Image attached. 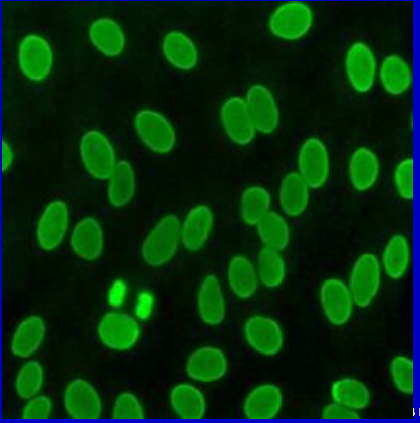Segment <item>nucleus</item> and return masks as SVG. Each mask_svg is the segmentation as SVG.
Masks as SVG:
<instances>
[{"instance_id": "nucleus-1", "label": "nucleus", "mask_w": 420, "mask_h": 423, "mask_svg": "<svg viewBox=\"0 0 420 423\" xmlns=\"http://www.w3.org/2000/svg\"><path fill=\"white\" fill-rule=\"evenodd\" d=\"M181 221L175 214L162 216L151 229L141 247L144 261L153 267L163 266L176 255L181 244Z\"/></svg>"}, {"instance_id": "nucleus-2", "label": "nucleus", "mask_w": 420, "mask_h": 423, "mask_svg": "<svg viewBox=\"0 0 420 423\" xmlns=\"http://www.w3.org/2000/svg\"><path fill=\"white\" fill-rule=\"evenodd\" d=\"M310 7L301 2L284 3L271 13L268 21L270 33L285 41H295L305 36L313 23Z\"/></svg>"}, {"instance_id": "nucleus-3", "label": "nucleus", "mask_w": 420, "mask_h": 423, "mask_svg": "<svg viewBox=\"0 0 420 423\" xmlns=\"http://www.w3.org/2000/svg\"><path fill=\"white\" fill-rule=\"evenodd\" d=\"M79 153L87 172L100 180H108L118 162L114 149L108 138L95 130H88L82 135Z\"/></svg>"}, {"instance_id": "nucleus-4", "label": "nucleus", "mask_w": 420, "mask_h": 423, "mask_svg": "<svg viewBox=\"0 0 420 423\" xmlns=\"http://www.w3.org/2000/svg\"><path fill=\"white\" fill-rule=\"evenodd\" d=\"M381 270L380 261L372 253H362L355 261L347 286L358 307L366 308L374 299L380 286Z\"/></svg>"}, {"instance_id": "nucleus-5", "label": "nucleus", "mask_w": 420, "mask_h": 423, "mask_svg": "<svg viewBox=\"0 0 420 423\" xmlns=\"http://www.w3.org/2000/svg\"><path fill=\"white\" fill-rule=\"evenodd\" d=\"M296 171L311 190L321 188L328 180L330 162L324 143L316 137L305 139L300 146Z\"/></svg>"}, {"instance_id": "nucleus-6", "label": "nucleus", "mask_w": 420, "mask_h": 423, "mask_svg": "<svg viewBox=\"0 0 420 423\" xmlns=\"http://www.w3.org/2000/svg\"><path fill=\"white\" fill-rule=\"evenodd\" d=\"M134 126L141 142L151 151L166 154L174 148L176 141L175 131L161 113L150 109L142 110L135 115Z\"/></svg>"}, {"instance_id": "nucleus-7", "label": "nucleus", "mask_w": 420, "mask_h": 423, "mask_svg": "<svg viewBox=\"0 0 420 423\" xmlns=\"http://www.w3.org/2000/svg\"><path fill=\"white\" fill-rule=\"evenodd\" d=\"M244 98L257 132L273 133L279 124L280 112L270 90L262 84H253L247 90Z\"/></svg>"}, {"instance_id": "nucleus-8", "label": "nucleus", "mask_w": 420, "mask_h": 423, "mask_svg": "<svg viewBox=\"0 0 420 423\" xmlns=\"http://www.w3.org/2000/svg\"><path fill=\"white\" fill-rule=\"evenodd\" d=\"M248 344L258 353L274 356L281 350L285 341L282 327L274 318L263 315L249 317L243 326Z\"/></svg>"}, {"instance_id": "nucleus-9", "label": "nucleus", "mask_w": 420, "mask_h": 423, "mask_svg": "<svg viewBox=\"0 0 420 423\" xmlns=\"http://www.w3.org/2000/svg\"><path fill=\"white\" fill-rule=\"evenodd\" d=\"M97 331L104 344L117 350L133 347L140 335L137 321L130 315L120 312L106 313L100 321Z\"/></svg>"}, {"instance_id": "nucleus-10", "label": "nucleus", "mask_w": 420, "mask_h": 423, "mask_svg": "<svg viewBox=\"0 0 420 423\" xmlns=\"http://www.w3.org/2000/svg\"><path fill=\"white\" fill-rule=\"evenodd\" d=\"M52 61L51 49L43 38L30 34L22 39L18 49V62L28 79L34 82L44 80L50 72Z\"/></svg>"}, {"instance_id": "nucleus-11", "label": "nucleus", "mask_w": 420, "mask_h": 423, "mask_svg": "<svg viewBox=\"0 0 420 423\" xmlns=\"http://www.w3.org/2000/svg\"><path fill=\"white\" fill-rule=\"evenodd\" d=\"M220 116L223 128L229 139L238 146H246L257 133L244 98L232 96L222 104Z\"/></svg>"}, {"instance_id": "nucleus-12", "label": "nucleus", "mask_w": 420, "mask_h": 423, "mask_svg": "<svg viewBox=\"0 0 420 423\" xmlns=\"http://www.w3.org/2000/svg\"><path fill=\"white\" fill-rule=\"evenodd\" d=\"M63 404L68 416L74 419H97L102 413V402L97 391L81 378L74 379L67 385Z\"/></svg>"}, {"instance_id": "nucleus-13", "label": "nucleus", "mask_w": 420, "mask_h": 423, "mask_svg": "<svg viewBox=\"0 0 420 423\" xmlns=\"http://www.w3.org/2000/svg\"><path fill=\"white\" fill-rule=\"evenodd\" d=\"M319 298L322 311L331 323L340 326L348 321L354 302L344 281L336 277L325 279L320 286Z\"/></svg>"}, {"instance_id": "nucleus-14", "label": "nucleus", "mask_w": 420, "mask_h": 423, "mask_svg": "<svg viewBox=\"0 0 420 423\" xmlns=\"http://www.w3.org/2000/svg\"><path fill=\"white\" fill-rule=\"evenodd\" d=\"M214 224V214L208 205L194 206L181 221V244L189 252L199 251L208 242Z\"/></svg>"}, {"instance_id": "nucleus-15", "label": "nucleus", "mask_w": 420, "mask_h": 423, "mask_svg": "<svg viewBox=\"0 0 420 423\" xmlns=\"http://www.w3.org/2000/svg\"><path fill=\"white\" fill-rule=\"evenodd\" d=\"M68 223V209L64 201L57 200L48 204L37 225L36 238L40 247L45 251L56 248L66 235Z\"/></svg>"}, {"instance_id": "nucleus-16", "label": "nucleus", "mask_w": 420, "mask_h": 423, "mask_svg": "<svg viewBox=\"0 0 420 423\" xmlns=\"http://www.w3.org/2000/svg\"><path fill=\"white\" fill-rule=\"evenodd\" d=\"M196 305L199 317L204 324L217 326L225 319L226 298L221 281L215 274H207L201 280L197 293Z\"/></svg>"}, {"instance_id": "nucleus-17", "label": "nucleus", "mask_w": 420, "mask_h": 423, "mask_svg": "<svg viewBox=\"0 0 420 423\" xmlns=\"http://www.w3.org/2000/svg\"><path fill=\"white\" fill-rule=\"evenodd\" d=\"M228 369V361L219 348L204 346L194 350L185 366L188 376L195 381L209 383L223 378Z\"/></svg>"}, {"instance_id": "nucleus-18", "label": "nucleus", "mask_w": 420, "mask_h": 423, "mask_svg": "<svg viewBox=\"0 0 420 423\" xmlns=\"http://www.w3.org/2000/svg\"><path fill=\"white\" fill-rule=\"evenodd\" d=\"M345 67L349 82L355 90L365 93L372 87L376 75V63L371 49L357 42L348 49Z\"/></svg>"}, {"instance_id": "nucleus-19", "label": "nucleus", "mask_w": 420, "mask_h": 423, "mask_svg": "<svg viewBox=\"0 0 420 423\" xmlns=\"http://www.w3.org/2000/svg\"><path fill=\"white\" fill-rule=\"evenodd\" d=\"M226 279L231 292L241 300L252 298L261 286L255 263L241 254L234 255L229 260Z\"/></svg>"}, {"instance_id": "nucleus-20", "label": "nucleus", "mask_w": 420, "mask_h": 423, "mask_svg": "<svg viewBox=\"0 0 420 423\" xmlns=\"http://www.w3.org/2000/svg\"><path fill=\"white\" fill-rule=\"evenodd\" d=\"M311 189L296 171L287 173L277 191L279 212L287 218H297L306 211Z\"/></svg>"}, {"instance_id": "nucleus-21", "label": "nucleus", "mask_w": 420, "mask_h": 423, "mask_svg": "<svg viewBox=\"0 0 420 423\" xmlns=\"http://www.w3.org/2000/svg\"><path fill=\"white\" fill-rule=\"evenodd\" d=\"M284 397L280 389L272 384L259 385L247 395L243 403L245 416L251 420H268L280 411Z\"/></svg>"}, {"instance_id": "nucleus-22", "label": "nucleus", "mask_w": 420, "mask_h": 423, "mask_svg": "<svg viewBox=\"0 0 420 423\" xmlns=\"http://www.w3.org/2000/svg\"><path fill=\"white\" fill-rule=\"evenodd\" d=\"M70 245L80 258L93 261L101 254L103 234L99 222L92 217H85L74 226L70 238Z\"/></svg>"}, {"instance_id": "nucleus-23", "label": "nucleus", "mask_w": 420, "mask_h": 423, "mask_svg": "<svg viewBox=\"0 0 420 423\" xmlns=\"http://www.w3.org/2000/svg\"><path fill=\"white\" fill-rule=\"evenodd\" d=\"M162 50L166 60L174 67L189 71L197 65L199 54L193 41L184 33L173 30L163 38Z\"/></svg>"}, {"instance_id": "nucleus-24", "label": "nucleus", "mask_w": 420, "mask_h": 423, "mask_svg": "<svg viewBox=\"0 0 420 423\" xmlns=\"http://www.w3.org/2000/svg\"><path fill=\"white\" fill-rule=\"evenodd\" d=\"M88 35L94 47L106 56H117L124 49V33L119 24L111 18L104 17L93 21L90 26Z\"/></svg>"}, {"instance_id": "nucleus-25", "label": "nucleus", "mask_w": 420, "mask_h": 423, "mask_svg": "<svg viewBox=\"0 0 420 423\" xmlns=\"http://www.w3.org/2000/svg\"><path fill=\"white\" fill-rule=\"evenodd\" d=\"M46 327L43 319L33 315L23 319L18 325L11 341V352L21 359H27L40 346L45 336Z\"/></svg>"}, {"instance_id": "nucleus-26", "label": "nucleus", "mask_w": 420, "mask_h": 423, "mask_svg": "<svg viewBox=\"0 0 420 423\" xmlns=\"http://www.w3.org/2000/svg\"><path fill=\"white\" fill-rule=\"evenodd\" d=\"M379 171L378 158L371 150L360 147L353 152L348 171L350 182L355 189L365 191L371 188L378 177Z\"/></svg>"}, {"instance_id": "nucleus-27", "label": "nucleus", "mask_w": 420, "mask_h": 423, "mask_svg": "<svg viewBox=\"0 0 420 423\" xmlns=\"http://www.w3.org/2000/svg\"><path fill=\"white\" fill-rule=\"evenodd\" d=\"M170 403L175 413L181 419H202L206 411V403L202 392L187 383L175 386L170 394Z\"/></svg>"}, {"instance_id": "nucleus-28", "label": "nucleus", "mask_w": 420, "mask_h": 423, "mask_svg": "<svg viewBox=\"0 0 420 423\" xmlns=\"http://www.w3.org/2000/svg\"><path fill=\"white\" fill-rule=\"evenodd\" d=\"M288 219L279 211L272 209L256 225L262 246L283 252L289 246L291 230Z\"/></svg>"}, {"instance_id": "nucleus-29", "label": "nucleus", "mask_w": 420, "mask_h": 423, "mask_svg": "<svg viewBox=\"0 0 420 423\" xmlns=\"http://www.w3.org/2000/svg\"><path fill=\"white\" fill-rule=\"evenodd\" d=\"M107 196L111 205L121 208L132 199L135 192V175L132 165L126 160H121L108 179Z\"/></svg>"}, {"instance_id": "nucleus-30", "label": "nucleus", "mask_w": 420, "mask_h": 423, "mask_svg": "<svg viewBox=\"0 0 420 423\" xmlns=\"http://www.w3.org/2000/svg\"><path fill=\"white\" fill-rule=\"evenodd\" d=\"M272 197L264 187L254 185L241 192L239 202L241 220L249 226H256L272 210Z\"/></svg>"}, {"instance_id": "nucleus-31", "label": "nucleus", "mask_w": 420, "mask_h": 423, "mask_svg": "<svg viewBox=\"0 0 420 423\" xmlns=\"http://www.w3.org/2000/svg\"><path fill=\"white\" fill-rule=\"evenodd\" d=\"M255 265L261 286L274 290L284 283L287 268L283 252L262 246L257 253Z\"/></svg>"}, {"instance_id": "nucleus-32", "label": "nucleus", "mask_w": 420, "mask_h": 423, "mask_svg": "<svg viewBox=\"0 0 420 423\" xmlns=\"http://www.w3.org/2000/svg\"><path fill=\"white\" fill-rule=\"evenodd\" d=\"M410 249L406 238L395 234L387 241L383 249L381 266L390 278L397 280L406 273L410 261Z\"/></svg>"}, {"instance_id": "nucleus-33", "label": "nucleus", "mask_w": 420, "mask_h": 423, "mask_svg": "<svg viewBox=\"0 0 420 423\" xmlns=\"http://www.w3.org/2000/svg\"><path fill=\"white\" fill-rule=\"evenodd\" d=\"M380 78L385 91L393 95L405 92L412 81L409 67L402 58L395 55L385 58L380 67Z\"/></svg>"}, {"instance_id": "nucleus-34", "label": "nucleus", "mask_w": 420, "mask_h": 423, "mask_svg": "<svg viewBox=\"0 0 420 423\" xmlns=\"http://www.w3.org/2000/svg\"><path fill=\"white\" fill-rule=\"evenodd\" d=\"M331 393L335 403L349 409H363L367 406L370 400L367 387L354 379L336 381L332 385Z\"/></svg>"}, {"instance_id": "nucleus-35", "label": "nucleus", "mask_w": 420, "mask_h": 423, "mask_svg": "<svg viewBox=\"0 0 420 423\" xmlns=\"http://www.w3.org/2000/svg\"><path fill=\"white\" fill-rule=\"evenodd\" d=\"M44 381V370L37 361L25 363L18 371L15 380V389L20 398L25 400L36 396Z\"/></svg>"}, {"instance_id": "nucleus-36", "label": "nucleus", "mask_w": 420, "mask_h": 423, "mask_svg": "<svg viewBox=\"0 0 420 423\" xmlns=\"http://www.w3.org/2000/svg\"><path fill=\"white\" fill-rule=\"evenodd\" d=\"M413 362L408 358L398 356L391 361L390 372L396 387L402 393L413 394Z\"/></svg>"}, {"instance_id": "nucleus-37", "label": "nucleus", "mask_w": 420, "mask_h": 423, "mask_svg": "<svg viewBox=\"0 0 420 423\" xmlns=\"http://www.w3.org/2000/svg\"><path fill=\"white\" fill-rule=\"evenodd\" d=\"M113 419H143L144 413L136 397L129 392L119 395L113 404L111 412Z\"/></svg>"}, {"instance_id": "nucleus-38", "label": "nucleus", "mask_w": 420, "mask_h": 423, "mask_svg": "<svg viewBox=\"0 0 420 423\" xmlns=\"http://www.w3.org/2000/svg\"><path fill=\"white\" fill-rule=\"evenodd\" d=\"M394 183L397 192L403 199H413V159L406 158L396 167L394 175Z\"/></svg>"}, {"instance_id": "nucleus-39", "label": "nucleus", "mask_w": 420, "mask_h": 423, "mask_svg": "<svg viewBox=\"0 0 420 423\" xmlns=\"http://www.w3.org/2000/svg\"><path fill=\"white\" fill-rule=\"evenodd\" d=\"M52 404L51 399L44 395H36L28 400L23 407L21 418L23 419H47L51 413Z\"/></svg>"}, {"instance_id": "nucleus-40", "label": "nucleus", "mask_w": 420, "mask_h": 423, "mask_svg": "<svg viewBox=\"0 0 420 423\" xmlns=\"http://www.w3.org/2000/svg\"><path fill=\"white\" fill-rule=\"evenodd\" d=\"M322 418L324 419H359L361 416L351 409L335 402L330 403L325 407Z\"/></svg>"}, {"instance_id": "nucleus-41", "label": "nucleus", "mask_w": 420, "mask_h": 423, "mask_svg": "<svg viewBox=\"0 0 420 423\" xmlns=\"http://www.w3.org/2000/svg\"><path fill=\"white\" fill-rule=\"evenodd\" d=\"M153 306L152 297L148 294H144L140 297L136 308V313L141 318H146L151 314Z\"/></svg>"}, {"instance_id": "nucleus-42", "label": "nucleus", "mask_w": 420, "mask_h": 423, "mask_svg": "<svg viewBox=\"0 0 420 423\" xmlns=\"http://www.w3.org/2000/svg\"><path fill=\"white\" fill-rule=\"evenodd\" d=\"M124 295L125 287L124 285L121 283H116L113 285L110 291L109 296L110 303L114 306L120 305L123 301Z\"/></svg>"}, {"instance_id": "nucleus-43", "label": "nucleus", "mask_w": 420, "mask_h": 423, "mask_svg": "<svg viewBox=\"0 0 420 423\" xmlns=\"http://www.w3.org/2000/svg\"><path fill=\"white\" fill-rule=\"evenodd\" d=\"M13 161V152L8 143L2 142V171H6L11 166Z\"/></svg>"}]
</instances>
